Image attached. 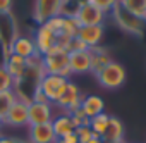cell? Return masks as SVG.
<instances>
[{"instance_id":"cell-1","label":"cell","mask_w":146,"mask_h":143,"mask_svg":"<svg viewBox=\"0 0 146 143\" xmlns=\"http://www.w3.org/2000/svg\"><path fill=\"white\" fill-rule=\"evenodd\" d=\"M41 64H43L45 74H58V76H65V78L70 76L69 52L58 45H55L45 55H41Z\"/></svg>"},{"instance_id":"cell-2","label":"cell","mask_w":146,"mask_h":143,"mask_svg":"<svg viewBox=\"0 0 146 143\" xmlns=\"http://www.w3.org/2000/svg\"><path fill=\"white\" fill-rule=\"evenodd\" d=\"M112 17L117 23V26L120 29H124L125 33H129V35L143 36L144 31H146V21L141 19V17H136L134 14H131L129 11H125L120 4L112 11Z\"/></svg>"},{"instance_id":"cell-3","label":"cell","mask_w":146,"mask_h":143,"mask_svg":"<svg viewBox=\"0 0 146 143\" xmlns=\"http://www.w3.org/2000/svg\"><path fill=\"white\" fill-rule=\"evenodd\" d=\"M125 78H127V73H125V67L120 64V62H115L112 60L102 73L96 76L100 86L107 88V90H117L120 88L124 83H125Z\"/></svg>"},{"instance_id":"cell-4","label":"cell","mask_w":146,"mask_h":143,"mask_svg":"<svg viewBox=\"0 0 146 143\" xmlns=\"http://www.w3.org/2000/svg\"><path fill=\"white\" fill-rule=\"evenodd\" d=\"M81 102H83V93H81L79 86L69 80V83L65 85L64 92L60 93V97L55 100L53 105H57L58 109L65 110V114L70 116L72 112H76L78 109H81Z\"/></svg>"},{"instance_id":"cell-5","label":"cell","mask_w":146,"mask_h":143,"mask_svg":"<svg viewBox=\"0 0 146 143\" xmlns=\"http://www.w3.org/2000/svg\"><path fill=\"white\" fill-rule=\"evenodd\" d=\"M17 23L12 12L0 14V47L4 50L5 59L11 55V45L17 38Z\"/></svg>"},{"instance_id":"cell-6","label":"cell","mask_w":146,"mask_h":143,"mask_svg":"<svg viewBox=\"0 0 146 143\" xmlns=\"http://www.w3.org/2000/svg\"><path fill=\"white\" fill-rule=\"evenodd\" d=\"M69 83V78L65 76H58V74H43L40 80V90L43 92V95L46 97V100L50 104H55V100L60 97V93L64 92L65 85Z\"/></svg>"},{"instance_id":"cell-7","label":"cell","mask_w":146,"mask_h":143,"mask_svg":"<svg viewBox=\"0 0 146 143\" xmlns=\"http://www.w3.org/2000/svg\"><path fill=\"white\" fill-rule=\"evenodd\" d=\"M53 121V104H40L29 102L28 104V126H40L48 124Z\"/></svg>"},{"instance_id":"cell-8","label":"cell","mask_w":146,"mask_h":143,"mask_svg":"<svg viewBox=\"0 0 146 143\" xmlns=\"http://www.w3.org/2000/svg\"><path fill=\"white\" fill-rule=\"evenodd\" d=\"M74 17L81 26H95V24H103L107 19V14L102 12L98 7H95L93 4H90L88 0H83Z\"/></svg>"},{"instance_id":"cell-9","label":"cell","mask_w":146,"mask_h":143,"mask_svg":"<svg viewBox=\"0 0 146 143\" xmlns=\"http://www.w3.org/2000/svg\"><path fill=\"white\" fill-rule=\"evenodd\" d=\"M62 0H35L33 17L38 24H45L55 16H60Z\"/></svg>"},{"instance_id":"cell-10","label":"cell","mask_w":146,"mask_h":143,"mask_svg":"<svg viewBox=\"0 0 146 143\" xmlns=\"http://www.w3.org/2000/svg\"><path fill=\"white\" fill-rule=\"evenodd\" d=\"M4 124L11 128H24L28 126V102L16 98V102L11 105L4 117Z\"/></svg>"},{"instance_id":"cell-11","label":"cell","mask_w":146,"mask_h":143,"mask_svg":"<svg viewBox=\"0 0 146 143\" xmlns=\"http://www.w3.org/2000/svg\"><path fill=\"white\" fill-rule=\"evenodd\" d=\"M69 67L70 74H86L91 73V50H76L69 52Z\"/></svg>"},{"instance_id":"cell-12","label":"cell","mask_w":146,"mask_h":143,"mask_svg":"<svg viewBox=\"0 0 146 143\" xmlns=\"http://www.w3.org/2000/svg\"><path fill=\"white\" fill-rule=\"evenodd\" d=\"M33 40L36 43V50L40 55H45L48 50H52L57 45V35L46 24H38V28L33 35Z\"/></svg>"},{"instance_id":"cell-13","label":"cell","mask_w":146,"mask_h":143,"mask_svg":"<svg viewBox=\"0 0 146 143\" xmlns=\"http://www.w3.org/2000/svg\"><path fill=\"white\" fill-rule=\"evenodd\" d=\"M105 36V24H95V26H81L78 31V38L91 50L100 47L102 40Z\"/></svg>"},{"instance_id":"cell-14","label":"cell","mask_w":146,"mask_h":143,"mask_svg":"<svg viewBox=\"0 0 146 143\" xmlns=\"http://www.w3.org/2000/svg\"><path fill=\"white\" fill-rule=\"evenodd\" d=\"M11 53L14 55H19L23 59H31L35 55H38V50H36V43L33 40V36H28V35H17V38L12 41L11 45Z\"/></svg>"},{"instance_id":"cell-15","label":"cell","mask_w":146,"mask_h":143,"mask_svg":"<svg viewBox=\"0 0 146 143\" xmlns=\"http://www.w3.org/2000/svg\"><path fill=\"white\" fill-rule=\"evenodd\" d=\"M28 143H57V136L53 133L52 122L31 126L28 131Z\"/></svg>"},{"instance_id":"cell-16","label":"cell","mask_w":146,"mask_h":143,"mask_svg":"<svg viewBox=\"0 0 146 143\" xmlns=\"http://www.w3.org/2000/svg\"><path fill=\"white\" fill-rule=\"evenodd\" d=\"M124 134H125V129H124V124L119 117H113L110 116V121H108V128L103 134V141L105 143H124Z\"/></svg>"},{"instance_id":"cell-17","label":"cell","mask_w":146,"mask_h":143,"mask_svg":"<svg viewBox=\"0 0 146 143\" xmlns=\"http://www.w3.org/2000/svg\"><path fill=\"white\" fill-rule=\"evenodd\" d=\"M110 62H112V55L107 48L103 47L91 48V73L95 76H98Z\"/></svg>"},{"instance_id":"cell-18","label":"cell","mask_w":146,"mask_h":143,"mask_svg":"<svg viewBox=\"0 0 146 143\" xmlns=\"http://www.w3.org/2000/svg\"><path fill=\"white\" fill-rule=\"evenodd\" d=\"M4 67L9 71V74L14 78V81H19V80L24 76L26 69H28V60L23 59V57H19V55L11 53V55L5 59V62H4Z\"/></svg>"},{"instance_id":"cell-19","label":"cell","mask_w":146,"mask_h":143,"mask_svg":"<svg viewBox=\"0 0 146 143\" xmlns=\"http://www.w3.org/2000/svg\"><path fill=\"white\" fill-rule=\"evenodd\" d=\"M81 110L91 119L102 112H105V102L102 97L98 95H86L83 97V102H81Z\"/></svg>"},{"instance_id":"cell-20","label":"cell","mask_w":146,"mask_h":143,"mask_svg":"<svg viewBox=\"0 0 146 143\" xmlns=\"http://www.w3.org/2000/svg\"><path fill=\"white\" fill-rule=\"evenodd\" d=\"M52 128H53V133H55L57 140L58 138H64V136H67V134H70V133L76 131V126H74V122H72V119H70L69 114H60V116L53 117Z\"/></svg>"},{"instance_id":"cell-21","label":"cell","mask_w":146,"mask_h":143,"mask_svg":"<svg viewBox=\"0 0 146 143\" xmlns=\"http://www.w3.org/2000/svg\"><path fill=\"white\" fill-rule=\"evenodd\" d=\"M81 24L78 23L76 17H64L62 21V29H60V35L57 38H64V40H74L78 36V31H79Z\"/></svg>"},{"instance_id":"cell-22","label":"cell","mask_w":146,"mask_h":143,"mask_svg":"<svg viewBox=\"0 0 146 143\" xmlns=\"http://www.w3.org/2000/svg\"><path fill=\"white\" fill-rule=\"evenodd\" d=\"M119 4L136 17L146 19V0H119Z\"/></svg>"},{"instance_id":"cell-23","label":"cell","mask_w":146,"mask_h":143,"mask_svg":"<svg viewBox=\"0 0 146 143\" xmlns=\"http://www.w3.org/2000/svg\"><path fill=\"white\" fill-rule=\"evenodd\" d=\"M108 121H110V116L105 114V112H102V114H98V116H95V117L90 119V128H91V131L96 136L103 138V134H105V131L108 128Z\"/></svg>"},{"instance_id":"cell-24","label":"cell","mask_w":146,"mask_h":143,"mask_svg":"<svg viewBox=\"0 0 146 143\" xmlns=\"http://www.w3.org/2000/svg\"><path fill=\"white\" fill-rule=\"evenodd\" d=\"M14 78L9 74V71L0 65V93H7V92H14Z\"/></svg>"},{"instance_id":"cell-25","label":"cell","mask_w":146,"mask_h":143,"mask_svg":"<svg viewBox=\"0 0 146 143\" xmlns=\"http://www.w3.org/2000/svg\"><path fill=\"white\" fill-rule=\"evenodd\" d=\"M16 93L14 92H7V93H0V119L4 121L7 110L11 109V105L16 102Z\"/></svg>"},{"instance_id":"cell-26","label":"cell","mask_w":146,"mask_h":143,"mask_svg":"<svg viewBox=\"0 0 146 143\" xmlns=\"http://www.w3.org/2000/svg\"><path fill=\"white\" fill-rule=\"evenodd\" d=\"M90 4H93L95 7H98L102 12H105V14H108V12H112L117 5H119V0H88Z\"/></svg>"},{"instance_id":"cell-27","label":"cell","mask_w":146,"mask_h":143,"mask_svg":"<svg viewBox=\"0 0 146 143\" xmlns=\"http://www.w3.org/2000/svg\"><path fill=\"white\" fill-rule=\"evenodd\" d=\"M70 119H72V122H74V126H76V128L90 126V117H88L81 109H78L76 112H72V114H70Z\"/></svg>"},{"instance_id":"cell-28","label":"cell","mask_w":146,"mask_h":143,"mask_svg":"<svg viewBox=\"0 0 146 143\" xmlns=\"http://www.w3.org/2000/svg\"><path fill=\"white\" fill-rule=\"evenodd\" d=\"M76 136H78V140H79V143H88L93 136H95V133L91 131V128L90 126H81V128H76Z\"/></svg>"},{"instance_id":"cell-29","label":"cell","mask_w":146,"mask_h":143,"mask_svg":"<svg viewBox=\"0 0 146 143\" xmlns=\"http://www.w3.org/2000/svg\"><path fill=\"white\" fill-rule=\"evenodd\" d=\"M62 21H64L62 16H55V17H52L50 21H46L45 24H46V26H48V28L58 36V35H60V29H62Z\"/></svg>"},{"instance_id":"cell-30","label":"cell","mask_w":146,"mask_h":143,"mask_svg":"<svg viewBox=\"0 0 146 143\" xmlns=\"http://www.w3.org/2000/svg\"><path fill=\"white\" fill-rule=\"evenodd\" d=\"M57 143H79V140H78L76 133H70V134H67V136H64V138H58Z\"/></svg>"},{"instance_id":"cell-31","label":"cell","mask_w":146,"mask_h":143,"mask_svg":"<svg viewBox=\"0 0 146 143\" xmlns=\"http://www.w3.org/2000/svg\"><path fill=\"white\" fill-rule=\"evenodd\" d=\"M0 143H28L26 140L16 138V136H2L0 134Z\"/></svg>"},{"instance_id":"cell-32","label":"cell","mask_w":146,"mask_h":143,"mask_svg":"<svg viewBox=\"0 0 146 143\" xmlns=\"http://www.w3.org/2000/svg\"><path fill=\"white\" fill-rule=\"evenodd\" d=\"M12 9V0H0V14H7Z\"/></svg>"},{"instance_id":"cell-33","label":"cell","mask_w":146,"mask_h":143,"mask_svg":"<svg viewBox=\"0 0 146 143\" xmlns=\"http://www.w3.org/2000/svg\"><path fill=\"white\" fill-rule=\"evenodd\" d=\"M88 143H105V141H103V140H102L100 136H96V134H95V136H93V138H91V140H90Z\"/></svg>"},{"instance_id":"cell-34","label":"cell","mask_w":146,"mask_h":143,"mask_svg":"<svg viewBox=\"0 0 146 143\" xmlns=\"http://www.w3.org/2000/svg\"><path fill=\"white\" fill-rule=\"evenodd\" d=\"M2 126H4V121H2V119H0V128H2Z\"/></svg>"},{"instance_id":"cell-35","label":"cell","mask_w":146,"mask_h":143,"mask_svg":"<svg viewBox=\"0 0 146 143\" xmlns=\"http://www.w3.org/2000/svg\"><path fill=\"white\" fill-rule=\"evenodd\" d=\"M144 21H146V19H144Z\"/></svg>"}]
</instances>
